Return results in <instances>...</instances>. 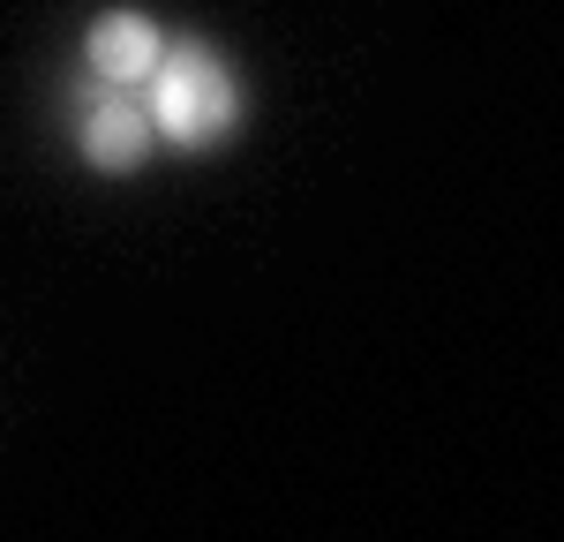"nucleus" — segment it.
I'll list each match as a JSON object with an SVG mask.
<instances>
[{
    "instance_id": "1",
    "label": "nucleus",
    "mask_w": 564,
    "mask_h": 542,
    "mask_svg": "<svg viewBox=\"0 0 564 542\" xmlns=\"http://www.w3.org/2000/svg\"><path fill=\"white\" fill-rule=\"evenodd\" d=\"M151 129L181 151H218L241 129V76L204 39H181L151 68Z\"/></svg>"
},
{
    "instance_id": "3",
    "label": "nucleus",
    "mask_w": 564,
    "mask_h": 542,
    "mask_svg": "<svg viewBox=\"0 0 564 542\" xmlns=\"http://www.w3.org/2000/svg\"><path fill=\"white\" fill-rule=\"evenodd\" d=\"M151 151H159V129L135 98H98L84 113V159L98 174H135V166H151Z\"/></svg>"
},
{
    "instance_id": "2",
    "label": "nucleus",
    "mask_w": 564,
    "mask_h": 542,
    "mask_svg": "<svg viewBox=\"0 0 564 542\" xmlns=\"http://www.w3.org/2000/svg\"><path fill=\"white\" fill-rule=\"evenodd\" d=\"M90 68H98V84L129 90V84H151V68H159V53H166V39H159V23L143 15V8H106L98 23H90Z\"/></svg>"
}]
</instances>
